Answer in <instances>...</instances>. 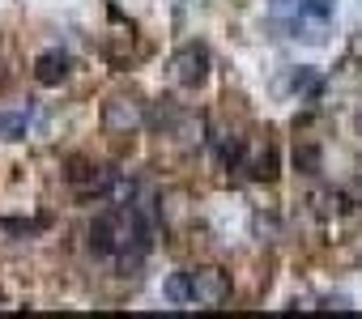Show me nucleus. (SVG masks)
<instances>
[{
    "label": "nucleus",
    "instance_id": "obj_8",
    "mask_svg": "<svg viewBox=\"0 0 362 319\" xmlns=\"http://www.w3.org/2000/svg\"><path fill=\"white\" fill-rule=\"evenodd\" d=\"M30 128V111H0V140H22Z\"/></svg>",
    "mask_w": 362,
    "mask_h": 319
},
{
    "label": "nucleus",
    "instance_id": "obj_2",
    "mask_svg": "<svg viewBox=\"0 0 362 319\" xmlns=\"http://www.w3.org/2000/svg\"><path fill=\"white\" fill-rule=\"evenodd\" d=\"M170 77H175L179 85L197 90V85L209 77V47H205V43H184V47L170 56Z\"/></svg>",
    "mask_w": 362,
    "mask_h": 319
},
{
    "label": "nucleus",
    "instance_id": "obj_7",
    "mask_svg": "<svg viewBox=\"0 0 362 319\" xmlns=\"http://www.w3.org/2000/svg\"><path fill=\"white\" fill-rule=\"evenodd\" d=\"M69 68H73L69 52H43L35 60V81L39 85H60V81H69Z\"/></svg>",
    "mask_w": 362,
    "mask_h": 319
},
{
    "label": "nucleus",
    "instance_id": "obj_10",
    "mask_svg": "<svg viewBox=\"0 0 362 319\" xmlns=\"http://www.w3.org/2000/svg\"><path fill=\"white\" fill-rule=\"evenodd\" d=\"M294 167H298L303 175H320V171H324V153H320V145H298V149H294Z\"/></svg>",
    "mask_w": 362,
    "mask_h": 319
},
{
    "label": "nucleus",
    "instance_id": "obj_1",
    "mask_svg": "<svg viewBox=\"0 0 362 319\" xmlns=\"http://www.w3.org/2000/svg\"><path fill=\"white\" fill-rule=\"evenodd\" d=\"M128 243L149 251V226L141 222L136 209H107L94 217V226H90V251L94 255H124L128 260Z\"/></svg>",
    "mask_w": 362,
    "mask_h": 319
},
{
    "label": "nucleus",
    "instance_id": "obj_3",
    "mask_svg": "<svg viewBox=\"0 0 362 319\" xmlns=\"http://www.w3.org/2000/svg\"><path fill=\"white\" fill-rule=\"evenodd\" d=\"M69 183L81 196H107L115 188V171L111 167H94V162H86V157H73L69 162Z\"/></svg>",
    "mask_w": 362,
    "mask_h": 319
},
{
    "label": "nucleus",
    "instance_id": "obj_4",
    "mask_svg": "<svg viewBox=\"0 0 362 319\" xmlns=\"http://www.w3.org/2000/svg\"><path fill=\"white\" fill-rule=\"evenodd\" d=\"M230 298V281L222 268H197L192 272V302L197 306H222Z\"/></svg>",
    "mask_w": 362,
    "mask_h": 319
},
{
    "label": "nucleus",
    "instance_id": "obj_9",
    "mask_svg": "<svg viewBox=\"0 0 362 319\" xmlns=\"http://www.w3.org/2000/svg\"><path fill=\"white\" fill-rule=\"evenodd\" d=\"M162 294H166V302H175V306L192 302V272H175V277H166Z\"/></svg>",
    "mask_w": 362,
    "mask_h": 319
},
{
    "label": "nucleus",
    "instance_id": "obj_6",
    "mask_svg": "<svg viewBox=\"0 0 362 319\" xmlns=\"http://www.w3.org/2000/svg\"><path fill=\"white\" fill-rule=\"evenodd\" d=\"M239 167H243L252 179H273V175H277V153H273L269 140H252L247 153L239 157Z\"/></svg>",
    "mask_w": 362,
    "mask_h": 319
},
{
    "label": "nucleus",
    "instance_id": "obj_12",
    "mask_svg": "<svg viewBox=\"0 0 362 319\" xmlns=\"http://www.w3.org/2000/svg\"><path fill=\"white\" fill-rule=\"evenodd\" d=\"M5 230H13V234H30L35 230V222H0Z\"/></svg>",
    "mask_w": 362,
    "mask_h": 319
},
{
    "label": "nucleus",
    "instance_id": "obj_5",
    "mask_svg": "<svg viewBox=\"0 0 362 319\" xmlns=\"http://www.w3.org/2000/svg\"><path fill=\"white\" fill-rule=\"evenodd\" d=\"M141 119H145V111L132 98H107L103 102V124L111 132H132V128H141Z\"/></svg>",
    "mask_w": 362,
    "mask_h": 319
},
{
    "label": "nucleus",
    "instance_id": "obj_11",
    "mask_svg": "<svg viewBox=\"0 0 362 319\" xmlns=\"http://www.w3.org/2000/svg\"><path fill=\"white\" fill-rule=\"evenodd\" d=\"M290 90H294V94H303V98H315V94H320V77H315V68L298 64V68L290 73Z\"/></svg>",
    "mask_w": 362,
    "mask_h": 319
}]
</instances>
